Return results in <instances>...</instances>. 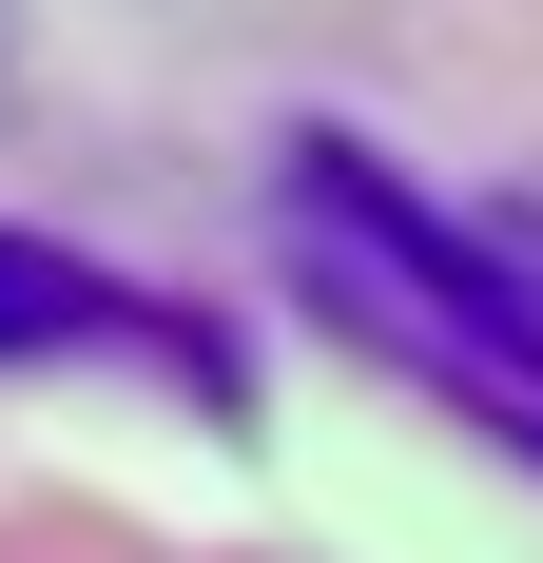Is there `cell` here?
<instances>
[{
  "instance_id": "cell-1",
  "label": "cell",
  "mask_w": 543,
  "mask_h": 563,
  "mask_svg": "<svg viewBox=\"0 0 543 563\" xmlns=\"http://www.w3.org/2000/svg\"><path fill=\"white\" fill-rule=\"evenodd\" d=\"M291 273H311L388 369H428V389L486 408L505 448H543V253H505V233H466L446 195H408V175H369V156L311 136V156H291Z\"/></svg>"
},
{
  "instance_id": "cell-2",
  "label": "cell",
  "mask_w": 543,
  "mask_h": 563,
  "mask_svg": "<svg viewBox=\"0 0 543 563\" xmlns=\"http://www.w3.org/2000/svg\"><path fill=\"white\" fill-rule=\"evenodd\" d=\"M20 350H156V369H214V350L175 331V311H136L117 273H78V253H40V233H0V369Z\"/></svg>"
}]
</instances>
